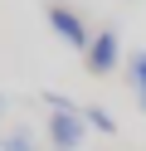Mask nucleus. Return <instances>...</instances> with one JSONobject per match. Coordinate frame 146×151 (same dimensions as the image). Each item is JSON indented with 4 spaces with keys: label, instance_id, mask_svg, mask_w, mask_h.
<instances>
[{
    "label": "nucleus",
    "instance_id": "f257e3e1",
    "mask_svg": "<svg viewBox=\"0 0 146 151\" xmlns=\"http://www.w3.org/2000/svg\"><path fill=\"white\" fill-rule=\"evenodd\" d=\"M44 132H49V146H54V151H78V146H83V137H88V117H83V107L54 112Z\"/></svg>",
    "mask_w": 146,
    "mask_h": 151
},
{
    "label": "nucleus",
    "instance_id": "f03ea898",
    "mask_svg": "<svg viewBox=\"0 0 146 151\" xmlns=\"http://www.w3.org/2000/svg\"><path fill=\"white\" fill-rule=\"evenodd\" d=\"M49 24H54V29L63 34V39L73 44L78 54H88V49H93V34H88V24L78 20L73 10H63V5H54V10H49Z\"/></svg>",
    "mask_w": 146,
    "mask_h": 151
},
{
    "label": "nucleus",
    "instance_id": "7ed1b4c3",
    "mask_svg": "<svg viewBox=\"0 0 146 151\" xmlns=\"http://www.w3.org/2000/svg\"><path fill=\"white\" fill-rule=\"evenodd\" d=\"M88 68H93V73H112V68H117V34H112V29L93 34V49H88Z\"/></svg>",
    "mask_w": 146,
    "mask_h": 151
},
{
    "label": "nucleus",
    "instance_id": "20e7f679",
    "mask_svg": "<svg viewBox=\"0 0 146 151\" xmlns=\"http://www.w3.org/2000/svg\"><path fill=\"white\" fill-rule=\"evenodd\" d=\"M127 73H132V88H136V102L146 107V54H132V63H127Z\"/></svg>",
    "mask_w": 146,
    "mask_h": 151
},
{
    "label": "nucleus",
    "instance_id": "39448f33",
    "mask_svg": "<svg viewBox=\"0 0 146 151\" xmlns=\"http://www.w3.org/2000/svg\"><path fill=\"white\" fill-rule=\"evenodd\" d=\"M0 151H34V137L29 132H5L0 137Z\"/></svg>",
    "mask_w": 146,
    "mask_h": 151
},
{
    "label": "nucleus",
    "instance_id": "423d86ee",
    "mask_svg": "<svg viewBox=\"0 0 146 151\" xmlns=\"http://www.w3.org/2000/svg\"><path fill=\"white\" fill-rule=\"evenodd\" d=\"M83 117H88V127H97V132H117V122L107 117L102 107H83Z\"/></svg>",
    "mask_w": 146,
    "mask_h": 151
}]
</instances>
